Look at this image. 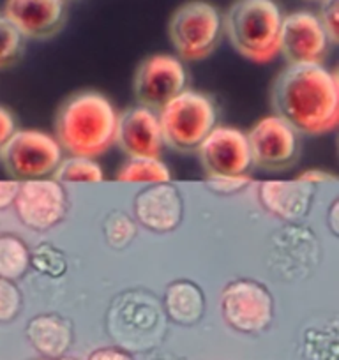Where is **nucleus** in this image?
<instances>
[{
	"instance_id": "obj_4",
	"label": "nucleus",
	"mask_w": 339,
	"mask_h": 360,
	"mask_svg": "<svg viewBox=\"0 0 339 360\" xmlns=\"http://www.w3.org/2000/svg\"><path fill=\"white\" fill-rule=\"evenodd\" d=\"M162 143L172 150L189 154L198 150L216 127V106L202 92L182 90L158 113Z\"/></svg>"
},
{
	"instance_id": "obj_8",
	"label": "nucleus",
	"mask_w": 339,
	"mask_h": 360,
	"mask_svg": "<svg viewBox=\"0 0 339 360\" xmlns=\"http://www.w3.org/2000/svg\"><path fill=\"white\" fill-rule=\"evenodd\" d=\"M221 314L234 330L258 334L271 325L274 302L267 290L255 281H234L221 293Z\"/></svg>"
},
{
	"instance_id": "obj_27",
	"label": "nucleus",
	"mask_w": 339,
	"mask_h": 360,
	"mask_svg": "<svg viewBox=\"0 0 339 360\" xmlns=\"http://www.w3.org/2000/svg\"><path fill=\"white\" fill-rule=\"evenodd\" d=\"M212 188L219 189V191H234V189L244 188L249 182L248 175H238V176H219V179H209Z\"/></svg>"
},
{
	"instance_id": "obj_30",
	"label": "nucleus",
	"mask_w": 339,
	"mask_h": 360,
	"mask_svg": "<svg viewBox=\"0 0 339 360\" xmlns=\"http://www.w3.org/2000/svg\"><path fill=\"white\" fill-rule=\"evenodd\" d=\"M43 360H75V359H64V356H57V359H46V356H44Z\"/></svg>"
},
{
	"instance_id": "obj_22",
	"label": "nucleus",
	"mask_w": 339,
	"mask_h": 360,
	"mask_svg": "<svg viewBox=\"0 0 339 360\" xmlns=\"http://www.w3.org/2000/svg\"><path fill=\"white\" fill-rule=\"evenodd\" d=\"M25 37L18 32L15 25L0 15V69H6L15 64L23 51Z\"/></svg>"
},
{
	"instance_id": "obj_23",
	"label": "nucleus",
	"mask_w": 339,
	"mask_h": 360,
	"mask_svg": "<svg viewBox=\"0 0 339 360\" xmlns=\"http://www.w3.org/2000/svg\"><path fill=\"white\" fill-rule=\"evenodd\" d=\"M22 307V295L16 285L8 279H0V323L11 321Z\"/></svg>"
},
{
	"instance_id": "obj_9",
	"label": "nucleus",
	"mask_w": 339,
	"mask_h": 360,
	"mask_svg": "<svg viewBox=\"0 0 339 360\" xmlns=\"http://www.w3.org/2000/svg\"><path fill=\"white\" fill-rule=\"evenodd\" d=\"M245 136L252 166L265 172H281L299 158V133L276 115L258 120Z\"/></svg>"
},
{
	"instance_id": "obj_1",
	"label": "nucleus",
	"mask_w": 339,
	"mask_h": 360,
	"mask_svg": "<svg viewBox=\"0 0 339 360\" xmlns=\"http://www.w3.org/2000/svg\"><path fill=\"white\" fill-rule=\"evenodd\" d=\"M271 105L299 134L331 133L339 122L338 75L324 64L288 65L272 83Z\"/></svg>"
},
{
	"instance_id": "obj_11",
	"label": "nucleus",
	"mask_w": 339,
	"mask_h": 360,
	"mask_svg": "<svg viewBox=\"0 0 339 360\" xmlns=\"http://www.w3.org/2000/svg\"><path fill=\"white\" fill-rule=\"evenodd\" d=\"M15 209L27 228L43 231L60 223L68 210V200L57 180H25L20 182Z\"/></svg>"
},
{
	"instance_id": "obj_19",
	"label": "nucleus",
	"mask_w": 339,
	"mask_h": 360,
	"mask_svg": "<svg viewBox=\"0 0 339 360\" xmlns=\"http://www.w3.org/2000/svg\"><path fill=\"white\" fill-rule=\"evenodd\" d=\"M119 182H141V184H168L172 173L161 159H129L117 173Z\"/></svg>"
},
{
	"instance_id": "obj_21",
	"label": "nucleus",
	"mask_w": 339,
	"mask_h": 360,
	"mask_svg": "<svg viewBox=\"0 0 339 360\" xmlns=\"http://www.w3.org/2000/svg\"><path fill=\"white\" fill-rule=\"evenodd\" d=\"M51 176L57 182H101L105 180V173L94 159L79 158V155L62 159Z\"/></svg>"
},
{
	"instance_id": "obj_6",
	"label": "nucleus",
	"mask_w": 339,
	"mask_h": 360,
	"mask_svg": "<svg viewBox=\"0 0 339 360\" xmlns=\"http://www.w3.org/2000/svg\"><path fill=\"white\" fill-rule=\"evenodd\" d=\"M0 161L13 180L46 179L60 165L62 148L55 136L43 131H15L0 154Z\"/></svg>"
},
{
	"instance_id": "obj_3",
	"label": "nucleus",
	"mask_w": 339,
	"mask_h": 360,
	"mask_svg": "<svg viewBox=\"0 0 339 360\" xmlns=\"http://www.w3.org/2000/svg\"><path fill=\"white\" fill-rule=\"evenodd\" d=\"M283 13L274 0H235L223 18V30L237 53L265 64L279 53Z\"/></svg>"
},
{
	"instance_id": "obj_16",
	"label": "nucleus",
	"mask_w": 339,
	"mask_h": 360,
	"mask_svg": "<svg viewBox=\"0 0 339 360\" xmlns=\"http://www.w3.org/2000/svg\"><path fill=\"white\" fill-rule=\"evenodd\" d=\"M27 338L46 359L64 356L72 345V330L62 318L53 314L37 316L27 327Z\"/></svg>"
},
{
	"instance_id": "obj_10",
	"label": "nucleus",
	"mask_w": 339,
	"mask_h": 360,
	"mask_svg": "<svg viewBox=\"0 0 339 360\" xmlns=\"http://www.w3.org/2000/svg\"><path fill=\"white\" fill-rule=\"evenodd\" d=\"M196 152L209 179L245 175L252 166L248 136L237 127L216 126Z\"/></svg>"
},
{
	"instance_id": "obj_25",
	"label": "nucleus",
	"mask_w": 339,
	"mask_h": 360,
	"mask_svg": "<svg viewBox=\"0 0 339 360\" xmlns=\"http://www.w3.org/2000/svg\"><path fill=\"white\" fill-rule=\"evenodd\" d=\"M16 131V122L13 113L8 108L0 106V154L4 150V147L8 145L9 138L15 134Z\"/></svg>"
},
{
	"instance_id": "obj_15",
	"label": "nucleus",
	"mask_w": 339,
	"mask_h": 360,
	"mask_svg": "<svg viewBox=\"0 0 339 360\" xmlns=\"http://www.w3.org/2000/svg\"><path fill=\"white\" fill-rule=\"evenodd\" d=\"M136 217L143 226L154 231L172 230L182 217V202L177 191L168 184H158L136 200Z\"/></svg>"
},
{
	"instance_id": "obj_26",
	"label": "nucleus",
	"mask_w": 339,
	"mask_h": 360,
	"mask_svg": "<svg viewBox=\"0 0 339 360\" xmlns=\"http://www.w3.org/2000/svg\"><path fill=\"white\" fill-rule=\"evenodd\" d=\"M18 189V180H0V210L8 209V207H11L15 203Z\"/></svg>"
},
{
	"instance_id": "obj_18",
	"label": "nucleus",
	"mask_w": 339,
	"mask_h": 360,
	"mask_svg": "<svg viewBox=\"0 0 339 360\" xmlns=\"http://www.w3.org/2000/svg\"><path fill=\"white\" fill-rule=\"evenodd\" d=\"M166 309L179 323H195L203 311L202 293L189 283H175L166 293Z\"/></svg>"
},
{
	"instance_id": "obj_5",
	"label": "nucleus",
	"mask_w": 339,
	"mask_h": 360,
	"mask_svg": "<svg viewBox=\"0 0 339 360\" xmlns=\"http://www.w3.org/2000/svg\"><path fill=\"white\" fill-rule=\"evenodd\" d=\"M223 32V18L216 6L189 0L179 6L168 22V36L184 60H202L216 50Z\"/></svg>"
},
{
	"instance_id": "obj_24",
	"label": "nucleus",
	"mask_w": 339,
	"mask_h": 360,
	"mask_svg": "<svg viewBox=\"0 0 339 360\" xmlns=\"http://www.w3.org/2000/svg\"><path fill=\"white\" fill-rule=\"evenodd\" d=\"M318 22L327 34L328 43L335 44L339 41V0H320Z\"/></svg>"
},
{
	"instance_id": "obj_7",
	"label": "nucleus",
	"mask_w": 339,
	"mask_h": 360,
	"mask_svg": "<svg viewBox=\"0 0 339 360\" xmlns=\"http://www.w3.org/2000/svg\"><path fill=\"white\" fill-rule=\"evenodd\" d=\"M188 72L181 58L155 53L143 58L134 72V98L138 106L159 113L175 96L186 90Z\"/></svg>"
},
{
	"instance_id": "obj_29",
	"label": "nucleus",
	"mask_w": 339,
	"mask_h": 360,
	"mask_svg": "<svg viewBox=\"0 0 339 360\" xmlns=\"http://www.w3.org/2000/svg\"><path fill=\"white\" fill-rule=\"evenodd\" d=\"M334 180V176L328 175L327 172H321V169H307V172L300 173L299 176H297V182H300V184H316V182H325V180Z\"/></svg>"
},
{
	"instance_id": "obj_12",
	"label": "nucleus",
	"mask_w": 339,
	"mask_h": 360,
	"mask_svg": "<svg viewBox=\"0 0 339 360\" xmlns=\"http://www.w3.org/2000/svg\"><path fill=\"white\" fill-rule=\"evenodd\" d=\"M328 39L316 15L297 11L283 16L279 34V53L288 65L324 64L328 51Z\"/></svg>"
},
{
	"instance_id": "obj_17",
	"label": "nucleus",
	"mask_w": 339,
	"mask_h": 360,
	"mask_svg": "<svg viewBox=\"0 0 339 360\" xmlns=\"http://www.w3.org/2000/svg\"><path fill=\"white\" fill-rule=\"evenodd\" d=\"M306 184L293 182H264L260 186V200L265 209L281 217H295L304 212L307 202Z\"/></svg>"
},
{
	"instance_id": "obj_13",
	"label": "nucleus",
	"mask_w": 339,
	"mask_h": 360,
	"mask_svg": "<svg viewBox=\"0 0 339 360\" xmlns=\"http://www.w3.org/2000/svg\"><path fill=\"white\" fill-rule=\"evenodd\" d=\"M2 15L25 39L57 36L65 23V0H6Z\"/></svg>"
},
{
	"instance_id": "obj_14",
	"label": "nucleus",
	"mask_w": 339,
	"mask_h": 360,
	"mask_svg": "<svg viewBox=\"0 0 339 360\" xmlns=\"http://www.w3.org/2000/svg\"><path fill=\"white\" fill-rule=\"evenodd\" d=\"M115 143L129 159H159L165 143L158 113L143 106L126 110L117 120Z\"/></svg>"
},
{
	"instance_id": "obj_28",
	"label": "nucleus",
	"mask_w": 339,
	"mask_h": 360,
	"mask_svg": "<svg viewBox=\"0 0 339 360\" xmlns=\"http://www.w3.org/2000/svg\"><path fill=\"white\" fill-rule=\"evenodd\" d=\"M89 360H134L127 352L120 348H99L91 353Z\"/></svg>"
},
{
	"instance_id": "obj_2",
	"label": "nucleus",
	"mask_w": 339,
	"mask_h": 360,
	"mask_svg": "<svg viewBox=\"0 0 339 360\" xmlns=\"http://www.w3.org/2000/svg\"><path fill=\"white\" fill-rule=\"evenodd\" d=\"M119 113L106 96L82 90L69 96L55 117V140L62 150L79 158H98L115 143Z\"/></svg>"
},
{
	"instance_id": "obj_20",
	"label": "nucleus",
	"mask_w": 339,
	"mask_h": 360,
	"mask_svg": "<svg viewBox=\"0 0 339 360\" xmlns=\"http://www.w3.org/2000/svg\"><path fill=\"white\" fill-rule=\"evenodd\" d=\"M29 249L20 238L13 235L0 237V279L15 281L22 278L29 269Z\"/></svg>"
}]
</instances>
